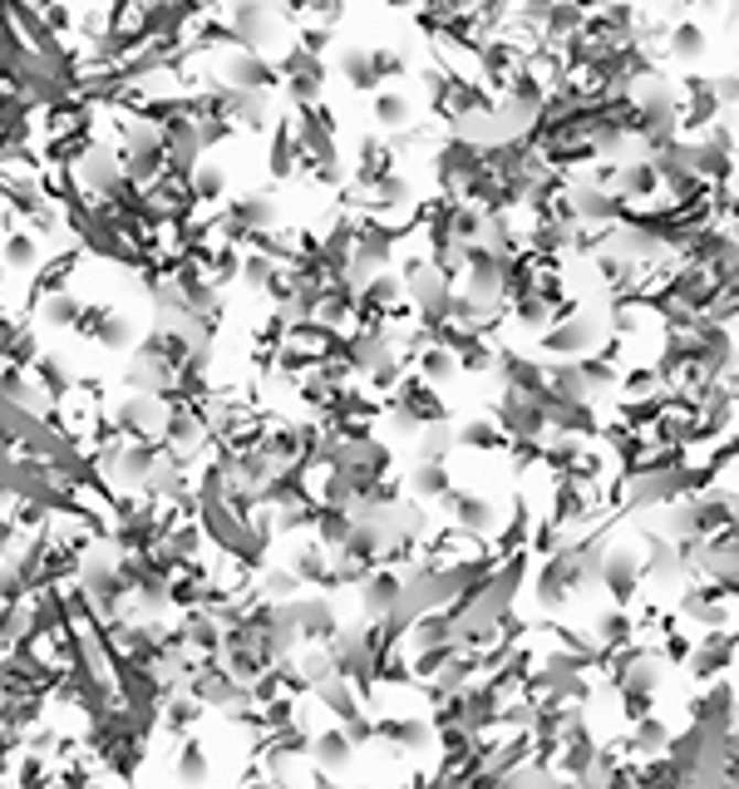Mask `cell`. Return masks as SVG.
Listing matches in <instances>:
<instances>
[{"instance_id": "1", "label": "cell", "mask_w": 739, "mask_h": 789, "mask_svg": "<svg viewBox=\"0 0 739 789\" xmlns=\"http://www.w3.org/2000/svg\"><path fill=\"white\" fill-rule=\"evenodd\" d=\"M213 79L227 84V89H271L277 84V65L267 55H257V50H232Z\"/></svg>"}, {"instance_id": "2", "label": "cell", "mask_w": 739, "mask_h": 789, "mask_svg": "<svg viewBox=\"0 0 739 789\" xmlns=\"http://www.w3.org/2000/svg\"><path fill=\"white\" fill-rule=\"evenodd\" d=\"M222 217L232 223V233H237V247H242V237H247V233H271V227H277L281 203H277L271 193H242V198H232Z\"/></svg>"}, {"instance_id": "3", "label": "cell", "mask_w": 739, "mask_h": 789, "mask_svg": "<svg viewBox=\"0 0 739 789\" xmlns=\"http://www.w3.org/2000/svg\"><path fill=\"white\" fill-rule=\"evenodd\" d=\"M601 341V326L591 321V316H553V331H547V351L567 355V361H582V355H591V345Z\"/></svg>"}, {"instance_id": "4", "label": "cell", "mask_w": 739, "mask_h": 789, "mask_svg": "<svg viewBox=\"0 0 739 789\" xmlns=\"http://www.w3.org/2000/svg\"><path fill=\"white\" fill-rule=\"evenodd\" d=\"M188 193H193V207H217L227 198V168L217 158H197L188 168Z\"/></svg>"}, {"instance_id": "5", "label": "cell", "mask_w": 739, "mask_h": 789, "mask_svg": "<svg viewBox=\"0 0 739 789\" xmlns=\"http://www.w3.org/2000/svg\"><path fill=\"white\" fill-rule=\"evenodd\" d=\"M409 361L419 365V381H425V385H439V381H449V375L459 371L453 351H449V345H439V341H425L415 355H409Z\"/></svg>"}, {"instance_id": "6", "label": "cell", "mask_w": 739, "mask_h": 789, "mask_svg": "<svg viewBox=\"0 0 739 789\" xmlns=\"http://www.w3.org/2000/svg\"><path fill=\"white\" fill-rule=\"evenodd\" d=\"M0 262H6V271H15V277H25V271L40 267V237L30 233H6V247H0Z\"/></svg>"}, {"instance_id": "7", "label": "cell", "mask_w": 739, "mask_h": 789, "mask_svg": "<svg viewBox=\"0 0 739 789\" xmlns=\"http://www.w3.org/2000/svg\"><path fill=\"white\" fill-rule=\"evenodd\" d=\"M79 307L84 301L74 297V291H55V297L35 301V316H40V326H50V331H69V326L79 321Z\"/></svg>"}, {"instance_id": "8", "label": "cell", "mask_w": 739, "mask_h": 789, "mask_svg": "<svg viewBox=\"0 0 739 789\" xmlns=\"http://www.w3.org/2000/svg\"><path fill=\"white\" fill-rule=\"evenodd\" d=\"M370 114H375V124H379V129H409V119H415V109H409V99H405V94H395V89L375 94V104H370Z\"/></svg>"}, {"instance_id": "9", "label": "cell", "mask_w": 739, "mask_h": 789, "mask_svg": "<svg viewBox=\"0 0 739 789\" xmlns=\"http://www.w3.org/2000/svg\"><path fill=\"white\" fill-rule=\"evenodd\" d=\"M665 40H671L665 50H671L675 60H685V65H695V60L705 55V30L695 25V20H685V25H671V35H665Z\"/></svg>"}, {"instance_id": "10", "label": "cell", "mask_w": 739, "mask_h": 789, "mask_svg": "<svg viewBox=\"0 0 739 789\" xmlns=\"http://www.w3.org/2000/svg\"><path fill=\"white\" fill-rule=\"evenodd\" d=\"M443 499H449V509L459 513L463 529L479 533V529H489V523H493V503L489 499H473V493H443Z\"/></svg>"}, {"instance_id": "11", "label": "cell", "mask_w": 739, "mask_h": 789, "mask_svg": "<svg viewBox=\"0 0 739 789\" xmlns=\"http://www.w3.org/2000/svg\"><path fill=\"white\" fill-rule=\"evenodd\" d=\"M513 326L517 331H547L553 326V307H547L543 297H513Z\"/></svg>"}, {"instance_id": "12", "label": "cell", "mask_w": 739, "mask_h": 789, "mask_svg": "<svg viewBox=\"0 0 739 789\" xmlns=\"http://www.w3.org/2000/svg\"><path fill=\"white\" fill-rule=\"evenodd\" d=\"M341 75L351 89H375V70H370V50L365 45H345L341 50Z\"/></svg>"}, {"instance_id": "13", "label": "cell", "mask_w": 739, "mask_h": 789, "mask_svg": "<svg viewBox=\"0 0 739 789\" xmlns=\"http://www.w3.org/2000/svg\"><path fill=\"white\" fill-rule=\"evenodd\" d=\"M94 341H99L104 351H129V345H133V321H129V316H119V311H109Z\"/></svg>"}, {"instance_id": "14", "label": "cell", "mask_w": 739, "mask_h": 789, "mask_svg": "<svg viewBox=\"0 0 739 789\" xmlns=\"http://www.w3.org/2000/svg\"><path fill=\"white\" fill-rule=\"evenodd\" d=\"M315 755H321L325 770H345V765H351V735L345 731L321 735V740H315Z\"/></svg>"}, {"instance_id": "15", "label": "cell", "mask_w": 739, "mask_h": 789, "mask_svg": "<svg viewBox=\"0 0 739 789\" xmlns=\"http://www.w3.org/2000/svg\"><path fill=\"white\" fill-rule=\"evenodd\" d=\"M399 603V577H389V573H379L375 583L365 587V607L370 612H389V607Z\"/></svg>"}, {"instance_id": "16", "label": "cell", "mask_w": 739, "mask_h": 789, "mask_svg": "<svg viewBox=\"0 0 739 789\" xmlns=\"http://www.w3.org/2000/svg\"><path fill=\"white\" fill-rule=\"evenodd\" d=\"M459 439H463L469 449H499V445H503V435H499V425H493V419H469Z\"/></svg>"}, {"instance_id": "17", "label": "cell", "mask_w": 739, "mask_h": 789, "mask_svg": "<svg viewBox=\"0 0 739 789\" xmlns=\"http://www.w3.org/2000/svg\"><path fill=\"white\" fill-rule=\"evenodd\" d=\"M415 493H425V499H443V493H449V473H443V465H419L415 469Z\"/></svg>"}, {"instance_id": "18", "label": "cell", "mask_w": 739, "mask_h": 789, "mask_svg": "<svg viewBox=\"0 0 739 789\" xmlns=\"http://www.w3.org/2000/svg\"><path fill=\"white\" fill-rule=\"evenodd\" d=\"M370 70H375V84L399 79L405 75V50H370Z\"/></svg>"}, {"instance_id": "19", "label": "cell", "mask_w": 739, "mask_h": 789, "mask_svg": "<svg viewBox=\"0 0 739 789\" xmlns=\"http://www.w3.org/2000/svg\"><path fill=\"white\" fill-rule=\"evenodd\" d=\"M178 775H183V785H197V780H203V775H207V750H203V745H183Z\"/></svg>"}, {"instance_id": "20", "label": "cell", "mask_w": 739, "mask_h": 789, "mask_svg": "<svg viewBox=\"0 0 739 789\" xmlns=\"http://www.w3.org/2000/svg\"><path fill=\"white\" fill-rule=\"evenodd\" d=\"M20 593H25V577H20L15 567H0V603L15 607V603H20Z\"/></svg>"}, {"instance_id": "21", "label": "cell", "mask_w": 739, "mask_h": 789, "mask_svg": "<svg viewBox=\"0 0 739 789\" xmlns=\"http://www.w3.org/2000/svg\"><path fill=\"white\" fill-rule=\"evenodd\" d=\"M626 617H621V612H611L607 617V622H601V647H621V641H626Z\"/></svg>"}, {"instance_id": "22", "label": "cell", "mask_w": 739, "mask_h": 789, "mask_svg": "<svg viewBox=\"0 0 739 789\" xmlns=\"http://www.w3.org/2000/svg\"><path fill=\"white\" fill-rule=\"evenodd\" d=\"M281 15H301V10H311V0H277Z\"/></svg>"}, {"instance_id": "23", "label": "cell", "mask_w": 739, "mask_h": 789, "mask_svg": "<svg viewBox=\"0 0 739 789\" xmlns=\"http://www.w3.org/2000/svg\"><path fill=\"white\" fill-rule=\"evenodd\" d=\"M251 789H281V785H251Z\"/></svg>"}, {"instance_id": "24", "label": "cell", "mask_w": 739, "mask_h": 789, "mask_svg": "<svg viewBox=\"0 0 739 789\" xmlns=\"http://www.w3.org/2000/svg\"><path fill=\"white\" fill-rule=\"evenodd\" d=\"M681 6H700V0H681Z\"/></svg>"}]
</instances>
